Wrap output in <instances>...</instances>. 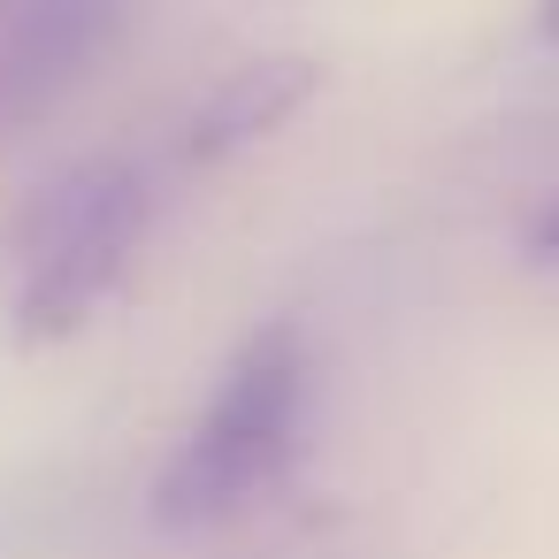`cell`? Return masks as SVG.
Returning <instances> with one entry per match:
<instances>
[{"mask_svg": "<svg viewBox=\"0 0 559 559\" xmlns=\"http://www.w3.org/2000/svg\"><path fill=\"white\" fill-rule=\"evenodd\" d=\"M154 192L131 162H78L55 185H39L16 223L0 230V261H9V330L24 353L85 330L100 299L123 284L139 238H146Z\"/></svg>", "mask_w": 559, "mask_h": 559, "instance_id": "7a4b0ae2", "label": "cell"}, {"mask_svg": "<svg viewBox=\"0 0 559 559\" xmlns=\"http://www.w3.org/2000/svg\"><path fill=\"white\" fill-rule=\"evenodd\" d=\"M322 93V62L314 55H253L238 62L185 123V162L207 169V162H230L246 146H261L269 131H284L307 100Z\"/></svg>", "mask_w": 559, "mask_h": 559, "instance_id": "277c9868", "label": "cell"}, {"mask_svg": "<svg viewBox=\"0 0 559 559\" xmlns=\"http://www.w3.org/2000/svg\"><path fill=\"white\" fill-rule=\"evenodd\" d=\"M528 32H536L544 47H559V0H536V16H528Z\"/></svg>", "mask_w": 559, "mask_h": 559, "instance_id": "8992f818", "label": "cell"}, {"mask_svg": "<svg viewBox=\"0 0 559 559\" xmlns=\"http://www.w3.org/2000/svg\"><path fill=\"white\" fill-rule=\"evenodd\" d=\"M123 0H0V123L39 116L116 39Z\"/></svg>", "mask_w": 559, "mask_h": 559, "instance_id": "3957f363", "label": "cell"}, {"mask_svg": "<svg viewBox=\"0 0 559 559\" xmlns=\"http://www.w3.org/2000/svg\"><path fill=\"white\" fill-rule=\"evenodd\" d=\"M307 383H314V368H307L299 322H261L230 353V368H223L207 414L192 421V437L177 444V460L154 475V506H146L154 528L200 536V528L246 513L299 452Z\"/></svg>", "mask_w": 559, "mask_h": 559, "instance_id": "6da1fadb", "label": "cell"}, {"mask_svg": "<svg viewBox=\"0 0 559 559\" xmlns=\"http://www.w3.org/2000/svg\"><path fill=\"white\" fill-rule=\"evenodd\" d=\"M521 261H528V269H559V200H544V207L528 215V230H521Z\"/></svg>", "mask_w": 559, "mask_h": 559, "instance_id": "5b68a950", "label": "cell"}]
</instances>
